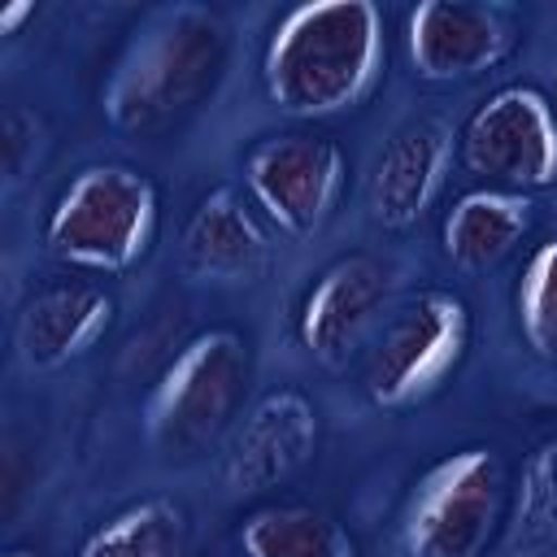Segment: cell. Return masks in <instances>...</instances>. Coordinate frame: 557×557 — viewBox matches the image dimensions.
Segmentation results:
<instances>
[{"instance_id": "1", "label": "cell", "mask_w": 557, "mask_h": 557, "mask_svg": "<svg viewBox=\"0 0 557 557\" xmlns=\"http://www.w3.org/2000/svg\"><path fill=\"white\" fill-rule=\"evenodd\" d=\"M387 61L374 0H309L287 9L265 44V96L287 117H335L361 109Z\"/></svg>"}, {"instance_id": "2", "label": "cell", "mask_w": 557, "mask_h": 557, "mask_svg": "<svg viewBox=\"0 0 557 557\" xmlns=\"http://www.w3.org/2000/svg\"><path fill=\"white\" fill-rule=\"evenodd\" d=\"M231 65V30L218 9L178 0L157 9L113 65L100 109L122 135H157L213 100Z\"/></svg>"}, {"instance_id": "3", "label": "cell", "mask_w": 557, "mask_h": 557, "mask_svg": "<svg viewBox=\"0 0 557 557\" xmlns=\"http://www.w3.org/2000/svg\"><path fill=\"white\" fill-rule=\"evenodd\" d=\"M252 387V348L239 331L213 326L178 348L144 400V440L161 457H196L235 431Z\"/></svg>"}, {"instance_id": "4", "label": "cell", "mask_w": 557, "mask_h": 557, "mask_svg": "<svg viewBox=\"0 0 557 557\" xmlns=\"http://www.w3.org/2000/svg\"><path fill=\"white\" fill-rule=\"evenodd\" d=\"M157 235V187L135 165H87L78 170L44 222L52 257L96 270L126 274L139 265Z\"/></svg>"}, {"instance_id": "5", "label": "cell", "mask_w": 557, "mask_h": 557, "mask_svg": "<svg viewBox=\"0 0 557 557\" xmlns=\"http://www.w3.org/2000/svg\"><path fill=\"white\" fill-rule=\"evenodd\" d=\"M509 518V474L492 448H461L435 461L400 522L405 557H483Z\"/></svg>"}, {"instance_id": "6", "label": "cell", "mask_w": 557, "mask_h": 557, "mask_svg": "<svg viewBox=\"0 0 557 557\" xmlns=\"http://www.w3.org/2000/svg\"><path fill=\"white\" fill-rule=\"evenodd\" d=\"M470 348V309L444 287L400 300L370 339L361 387L379 409H409L426 400Z\"/></svg>"}, {"instance_id": "7", "label": "cell", "mask_w": 557, "mask_h": 557, "mask_svg": "<svg viewBox=\"0 0 557 557\" xmlns=\"http://www.w3.org/2000/svg\"><path fill=\"white\" fill-rule=\"evenodd\" d=\"M348 183V157L335 139L309 131L265 135L244 152V187L283 235H318Z\"/></svg>"}, {"instance_id": "8", "label": "cell", "mask_w": 557, "mask_h": 557, "mask_svg": "<svg viewBox=\"0 0 557 557\" xmlns=\"http://www.w3.org/2000/svg\"><path fill=\"white\" fill-rule=\"evenodd\" d=\"M461 165L505 191L557 187V113L535 87L492 91L457 135Z\"/></svg>"}, {"instance_id": "9", "label": "cell", "mask_w": 557, "mask_h": 557, "mask_svg": "<svg viewBox=\"0 0 557 557\" xmlns=\"http://www.w3.org/2000/svg\"><path fill=\"white\" fill-rule=\"evenodd\" d=\"M522 39V17L500 0H418L409 9L405 48L409 65L426 83H470Z\"/></svg>"}, {"instance_id": "10", "label": "cell", "mask_w": 557, "mask_h": 557, "mask_svg": "<svg viewBox=\"0 0 557 557\" xmlns=\"http://www.w3.org/2000/svg\"><path fill=\"white\" fill-rule=\"evenodd\" d=\"M392 300V265L370 252L331 261L300 305V344L331 370L348 366L383 326Z\"/></svg>"}, {"instance_id": "11", "label": "cell", "mask_w": 557, "mask_h": 557, "mask_svg": "<svg viewBox=\"0 0 557 557\" xmlns=\"http://www.w3.org/2000/svg\"><path fill=\"white\" fill-rule=\"evenodd\" d=\"M318 435H322V422L313 400L296 387H274L257 396L235 422L222 474L235 492H248V496L270 492L313 461Z\"/></svg>"}, {"instance_id": "12", "label": "cell", "mask_w": 557, "mask_h": 557, "mask_svg": "<svg viewBox=\"0 0 557 557\" xmlns=\"http://www.w3.org/2000/svg\"><path fill=\"white\" fill-rule=\"evenodd\" d=\"M453 165V131L440 117H413L379 148L370 170V218L387 231H409L440 196Z\"/></svg>"}, {"instance_id": "13", "label": "cell", "mask_w": 557, "mask_h": 557, "mask_svg": "<svg viewBox=\"0 0 557 557\" xmlns=\"http://www.w3.org/2000/svg\"><path fill=\"white\" fill-rule=\"evenodd\" d=\"M113 322V296L96 283H48L17 313V352L30 370H57L83 357Z\"/></svg>"}, {"instance_id": "14", "label": "cell", "mask_w": 557, "mask_h": 557, "mask_svg": "<svg viewBox=\"0 0 557 557\" xmlns=\"http://www.w3.org/2000/svg\"><path fill=\"white\" fill-rule=\"evenodd\" d=\"M270 239L261 222L244 209L235 187H213L209 196L196 200L187 226H183V261L222 283H239L265 265Z\"/></svg>"}, {"instance_id": "15", "label": "cell", "mask_w": 557, "mask_h": 557, "mask_svg": "<svg viewBox=\"0 0 557 557\" xmlns=\"http://www.w3.org/2000/svg\"><path fill=\"white\" fill-rule=\"evenodd\" d=\"M531 226V200L505 187H474L453 200L444 218V252L461 270L500 265Z\"/></svg>"}, {"instance_id": "16", "label": "cell", "mask_w": 557, "mask_h": 557, "mask_svg": "<svg viewBox=\"0 0 557 557\" xmlns=\"http://www.w3.org/2000/svg\"><path fill=\"white\" fill-rule=\"evenodd\" d=\"M244 557H357V540L313 505H265L239 522Z\"/></svg>"}, {"instance_id": "17", "label": "cell", "mask_w": 557, "mask_h": 557, "mask_svg": "<svg viewBox=\"0 0 557 557\" xmlns=\"http://www.w3.org/2000/svg\"><path fill=\"white\" fill-rule=\"evenodd\" d=\"M187 518L170 496H148L87 535L78 557H183Z\"/></svg>"}, {"instance_id": "18", "label": "cell", "mask_w": 557, "mask_h": 557, "mask_svg": "<svg viewBox=\"0 0 557 557\" xmlns=\"http://www.w3.org/2000/svg\"><path fill=\"white\" fill-rule=\"evenodd\" d=\"M509 544L518 553H540L557 544V440H544L522 461L509 509Z\"/></svg>"}, {"instance_id": "19", "label": "cell", "mask_w": 557, "mask_h": 557, "mask_svg": "<svg viewBox=\"0 0 557 557\" xmlns=\"http://www.w3.org/2000/svg\"><path fill=\"white\" fill-rule=\"evenodd\" d=\"M518 326L540 361L557 366V239H544L518 283Z\"/></svg>"}, {"instance_id": "20", "label": "cell", "mask_w": 557, "mask_h": 557, "mask_svg": "<svg viewBox=\"0 0 557 557\" xmlns=\"http://www.w3.org/2000/svg\"><path fill=\"white\" fill-rule=\"evenodd\" d=\"M39 148H44V126L30 109L22 104H9L4 109V122H0V152H4V174L9 183H22L26 170L39 161Z\"/></svg>"}, {"instance_id": "21", "label": "cell", "mask_w": 557, "mask_h": 557, "mask_svg": "<svg viewBox=\"0 0 557 557\" xmlns=\"http://www.w3.org/2000/svg\"><path fill=\"white\" fill-rule=\"evenodd\" d=\"M30 17H35V0H13V4H4V9H0V35H17V26L30 22Z\"/></svg>"}, {"instance_id": "22", "label": "cell", "mask_w": 557, "mask_h": 557, "mask_svg": "<svg viewBox=\"0 0 557 557\" xmlns=\"http://www.w3.org/2000/svg\"><path fill=\"white\" fill-rule=\"evenodd\" d=\"M4 557H44V553H35V548H9Z\"/></svg>"}]
</instances>
